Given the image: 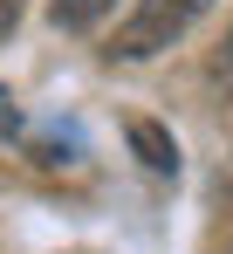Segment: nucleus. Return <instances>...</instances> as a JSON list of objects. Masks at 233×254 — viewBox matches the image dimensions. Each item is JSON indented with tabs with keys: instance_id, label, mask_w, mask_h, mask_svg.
Masks as SVG:
<instances>
[{
	"instance_id": "obj_4",
	"label": "nucleus",
	"mask_w": 233,
	"mask_h": 254,
	"mask_svg": "<svg viewBox=\"0 0 233 254\" xmlns=\"http://www.w3.org/2000/svg\"><path fill=\"white\" fill-rule=\"evenodd\" d=\"M213 76L233 89V28H227V42H220V55H213Z\"/></svg>"
},
{
	"instance_id": "obj_5",
	"label": "nucleus",
	"mask_w": 233,
	"mask_h": 254,
	"mask_svg": "<svg viewBox=\"0 0 233 254\" xmlns=\"http://www.w3.org/2000/svg\"><path fill=\"white\" fill-rule=\"evenodd\" d=\"M21 7H28V0H0V42L14 35V21H21Z\"/></svg>"
},
{
	"instance_id": "obj_7",
	"label": "nucleus",
	"mask_w": 233,
	"mask_h": 254,
	"mask_svg": "<svg viewBox=\"0 0 233 254\" xmlns=\"http://www.w3.org/2000/svg\"><path fill=\"white\" fill-rule=\"evenodd\" d=\"M227 254H233V248H227Z\"/></svg>"
},
{
	"instance_id": "obj_2",
	"label": "nucleus",
	"mask_w": 233,
	"mask_h": 254,
	"mask_svg": "<svg viewBox=\"0 0 233 254\" xmlns=\"http://www.w3.org/2000/svg\"><path fill=\"white\" fill-rule=\"evenodd\" d=\"M130 151H137L151 172H178V144H172V130L151 124V117H137V124H130Z\"/></svg>"
},
{
	"instance_id": "obj_6",
	"label": "nucleus",
	"mask_w": 233,
	"mask_h": 254,
	"mask_svg": "<svg viewBox=\"0 0 233 254\" xmlns=\"http://www.w3.org/2000/svg\"><path fill=\"white\" fill-rule=\"evenodd\" d=\"M0 130H21V110H14V96H7V83H0Z\"/></svg>"
},
{
	"instance_id": "obj_1",
	"label": "nucleus",
	"mask_w": 233,
	"mask_h": 254,
	"mask_svg": "<svg viewBox=\"0 0 233 254\" xmlns=\"http://www.w3.org/2000/svg\"><path fill=\"white\" fill-rule=\"evenodd\" d=\"M199 14H206V0H137L130 21L116 28L110 55H116V62H144V55H158V48H172Z\"/></svg>"
},
{
	"instance_id": "obj_3",
	"label": "nucleus",
	"mask_w": 233,
	"mask_h": 254,
	"mask_svg": "<svg viewBox=\"0 0 233 254\" xmlns=\"http://www.w3.org/2000/svg\"><path fill=\"white\" fill-rule=\"evenodd\" d=\"M110 7H116V0H48L55 28H96V21H103Z\"/></svg>"
}]
</instances>
